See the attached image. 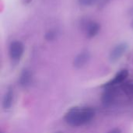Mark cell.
<instances>
[{
	"instance_id": "52a82bcc",
	"label": "cell",
	"mask_w": 133,
	"mask_h": 133,
	"mask_svg": "<svg viewBox=\"0 0 133 133\" xmlns=\"http://www.w3.org/2000/svg\"><path fill=\"white\" fill-rule=\"evenodd\" d=\"M116 96L115 90L112 87H108L102 95V103L104 106L111 105Z\"/></svg>"
},
{
	"instance_id": "3957f363",
	"label": "cell",
	"mask_w": 133,
	"mask_h": 133,
	"mask_svg": "<svg viewBox=\"0 0 133 133\" xmlns=\"http://www.w3.org/2000/svg\"><path fill=\"white\" fill-rule=\"evenodd\" d=\"M83 30L87 38H93L100 32L101 24L96 21L87 20L83 23Z\"/></svg>"
},
{
	"instance_id": "5bb4252c",
	"label": "cell",
	"mask_w": 133,
	"mask_h": 133,
	"mask_svg": "<svg viewBox=\"0 0 133 133\" xmlns=\"http://www.w3.org/2000/svg\"><path fill=\"white\" fill-rule=\"evenodd\" d=\"M108 133H122V131L120 129L118 128H115V129H113L111 130H110Z\"/></svg>"
},
{
	"instance_id": "9a60e30c",
	"label": "cell",
	"mask_w": 133,
	"mask_h": 133,
	"mask_svg": "<svg viewBox=\"0 0 133 133\" xmlns=\"http://www.w3.org/2000/svg\"><path fill=\"white\" fill-rule=\"evenodd\" d=\"M32 0H23V4H29Z\"/></svg>"
},
{
	"instance_id": "9c48e42d",
	"label": "cell",
	"mask_w": 133,
	"mask_h": 133,
	"mask_svg": "<svg viewBox=\"0 0 133 133\" xmlns=\"http://www.w3.org/2000/svg\"><path fill=\"white\" fill-rule=\"evenodd\" d=\"M12 99H13V91L11 89H9L5 94L2 101V106L5 110L10 108L12 104Z\"/></svg>"
},
{
	"instance_id": "ac0fdd59",
	"label": "cell",
	"mask_w": 133,
	"mask_h": 133,
	"mask_svg": "<svg viewBox=\"0 0 133 133\" xmlns=\"http://www.w3.org/2000/svg\"><path fill=\"white\" fill-rule=\"evenodd\" d=\"M57 133H61V132H57Z\"/></svg>"
},
{
	"instance_id": "7a4b0ae2",
	"label": "cell",
	"mask_w": 133,
	"mask_h": 133,
	"mask_svg": "<svg viewBox=\"0 0 133 133\" xmlns=\"http://www.w3.org/2000/svg\"><path fill=\"white\" fill-rule=\"evenodd\" d=\"M24 46L21 41H14L9 45V56L13 62H18L23 55Z\"/></svg>"
},
{
	"instance_id": "4fadbf2b",
	"label": "cell",
	"mask_w": 133,
	"mask_h": 133,
	"mask_svg": "<svg viewBox=\"0 0 133 133\" xmlns=\"http://www.w3.org/2000/svg\"><path fill=\"white\" fill-rule=\"evenodd\" d=\"M111 0H101L100 2H99V9H102L104 8L107 4H108Z\"/></svg>"
},
{
	"instance_id": "7c38bea8",
	"label": "cell",
	"mask_w": 133,
	"mask_h": 133,
	"mask_svg": "<svg viewBox=\"0 0 133 133\" xmlns=\"http://www.w3.org/2000/svg\"><path fill=\"white\" fill-rule=\"evenodd\" d=\"M97 0H78V2L79 5L83 6H90L96 3Z\"/></svg>"
},
{
	"instance_id": "8fae6325",
	"label": "cell",
	"mask_w": 133,
	"mask_h": 133,
	"mask_svg": "<svg viewBox=\"0 0 133 133\" xmlns=\"http://www.w3.org/2000/svg\"><path fill=\"white\" fill-rule=\"evenodd\" d=\"M124 92L129 96H133V83H126L122 86Z\"/></svg>"
},
{
	"instance_id": "30bf717a",
	"label": "cell",
	"mask_w": 133,
	"mask_h": 133,
	"mask_svg": "<svg viewBox=\"0 0 133 133\" xmlns=\"http://www.w3.org/2000/svg\"><path fill=\"white\" fill-rule=\"evenodd\" d=\"M58 30H50L45 34L44 38L48 41H53L58 37Z\"/></svg>"
},
{
	"instance_id": "6da1fadb",
	"label": "cell",
	"mask_w": 133,
	"mask_h": 133,
	"mask_svg": "<svg viewBox=\"0 0 133 133\" xmlns=\"http://www.w3.org/2000/svg\"><path fill=\"white\" fill-rule=\"evenodd\" d=\"M94 115V111L90 108H73L66 113L65 120L69 125L78 127L90 122Z\"/></svg>"
},
{
	"instance_id": "8992f818",
	"label": "cell",
	"mask_w": 133,
	"mask_h": 133,
	"mask_svg": "<svg viewBox=\"0 0 133 133\" xmlns=\"http://www.w3.org/2000/svg\"><path fill=\"white\" fill-rule=\"evenodd\" d=\"M128 74H129L128 70H126V69L121 70L119 72H118L116 74V76L114 77L113 79H111L109 82H108L105 84H104L103 85V87H106V88H108V87H112L115 85H117L118 83H122L126 79V77L128 76Z\"/></svg>"
},
{
	"instance_id": "5b68a950",
	"label": "cell",
	"mask_w": 133,
	"mask_h": 133,
	"mask_svg": "<svg viewBox=\"0 0 133 133\" xmlns=\"http://www.w3.org/2000/svg\"><path fill=\"white\" fill-rule=\"evenodd\" d=\"M90 59V54L88 51H83L76 55L73 61V65L76 68L83 67Z\"/></svg>"
},
{
	"instance_id": "2e32d148",
	"label": "cell",
	"mask_w": 133,
	"mask_h": 133,
	"mask_svg": "<svg viewBox=\"0 0 133 133\" xmlns=\"http://www.w3.org/2000/svg\"><path fill=\"white\" fill-rule=\"evenodd\" d=\"M129 13L131 14V15H133V8L130 10V12H129Z\"/></svg>"
},
{
	"instance_id": "e0dca14e",
	"label": "cell",
	"mask_w": 133,
	"mask_h": 133,
	"mask_svg": "<svg viewBox=\"0 0 133 133\" xmlns=\"http://www.w3.org/2000/svg\"><path fill=\"white\" fill-rule=\"evenodd\" d=\"M131 26H132V28L133 29V20H132V22L131 23Z\"/></svg>"
},
{
	"instance_id": "277c9868",
	"label": "cell",
	"mask_w": 133,
	"mask_h": 133,
	"mask_svg": "<svg viewBox=\"0 0 133 133\" xmlns=\"http://www.w3.org/2000/svg\"><path fill=\"white\" fill-rule=\"evenodd\" d=\"M128 48H129V46H128L127 43H125V42L117 44L111 50V51L110 53V55H109L110 61L111 62H115L118 61L123 56V55L127 51Z\"/></svg>"
},
{
	"instance_id": "ba28073f",
	"label": "cell",
	"mask_w": 133,
	"mask_h": 133,
	"mask_svg": "<svg viewBox=\"0 0 133 133\" xmlns=\"http://www.w3.org/2000/svg\"><path fill=\"white\" fill-rule=\"evenodd\" d=\"M32 80V74L30 71L27 69H25L22 71L21 75L19 76V84L20 86L26 87L30 84V82Z\"/></svg>"
}]
</instances>
